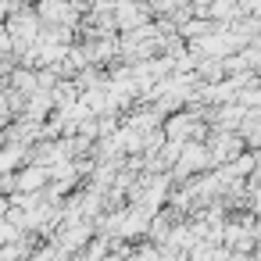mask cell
<instances>
[{
  "label": "cell",
  "instance_id": "6da1fadb",
  "mask_svg": "<svg viewBox=\"0 0 261 261\" xmlns=\"http://www.w3.org/2000/svg\"><path fill=\"white\" fill-rule=\"evenodd\" d=\"M108 261H122V257H108Z\"/></svg>",
  "mask_w": 261,
  "mask_h": 261
}]
</instances>
